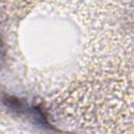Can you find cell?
<instances>
[{"mask_svg": "<svg viewBox=\"0 0 134 134\" xmlns=\"http://www.w3.org/2000/svg\"><path fill=\"white\" fill-rule=\"evenodd\" d=\"M3 105L16 115L22 116L34 125L47 130H55L49 120V116L41 104L30 102L15 95H4L2 97Z\"/></svg>", "mask_w": 134, "mask_h": 134, "instance_id": "6da1fadb", "label": "cell"}, {"mask_svg": "<svg viewBox=\"0 0 134 134\" xmlns=\"http://www.w3.org/2000/svg\"><path fill=\"white\" fill-rule=\"evenodd\" d=\"M4 60H5V49H4L3 42H2V40H1V38H0V68H1V66L3 65Z\"/></svg>", "mask_w": 134, "mask_h": 134, "instance_id": "7a4b0ae2", "label": "cell"}]
</instances>
